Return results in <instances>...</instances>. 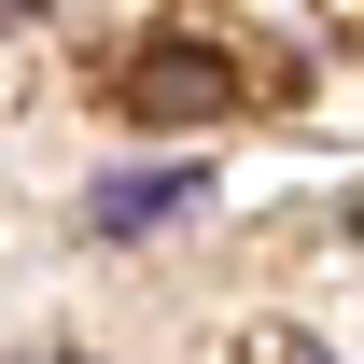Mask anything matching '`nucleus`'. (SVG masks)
<instances>
[{
    "label": "nucleus",
    "mask_w": 364,
    "mask_h": 364,
    "mask_svg": "<svg viewBox=\"0 0 364 364\" xmlns=\"http://www.w3.org/2000/svg\"><path fill=\"white\" fill-rule=\"evenodd\" d=\"M168 210H196V168H168V182H154V168H127V182H98V225H112V238H140V225H168Z\"/></svg>",
    "instance_id": "nucleus-2"
},
{
    "label": "nucleus",
    "mask_w": 364,
    "mask_h": 364,
    "mask_svg": "<svg viewBox=\"0 0 364 364\" xmlns=\"http://www.w3.org/2000/svg\"><path fill=\"white\" fill-rule=\"evenodd\" d=\"M112 112H140V127H225L238 70L210 43H154V56H127V98H112Z\"/></svg>",
    "instance_id": "nucleus-1"
}]
</instances>
